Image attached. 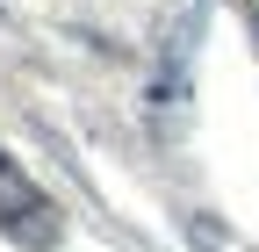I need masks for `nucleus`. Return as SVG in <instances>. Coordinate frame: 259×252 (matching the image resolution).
<instances>
[{"instance_id":"nucleus-1","label":"nucleus","mask_w":259,"mask_h":252,"mask_svg":"<svg viewBox=\"0 0 259 252\" xmlns=\"http://www.w3.org/2000/svg\"><path fill=\"white\" fill-rule=\"evenodd\" d=\"M0 216H8V224H15V216H44V195H36L8 159H0Z\"/></svg>"},{"instance_id":"nucleus-2","label":"nucleus","mask_w":259,"mask_h":252,"mask_svg":"<svg viewBox=\"0 0 259 252\" xmlns=\"http://www.w3.org/2000/svg\"><path fill=\"white\" fill-rule=\"evenodd\" d=\"M238 8H245V29H252V36H259V0H238Z\"/></svg>"}]
</instances>
